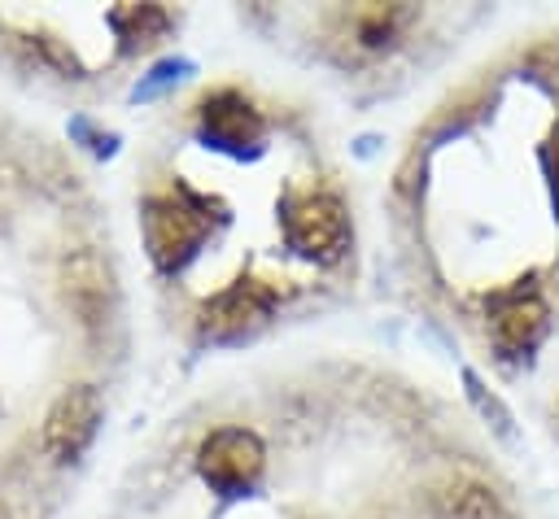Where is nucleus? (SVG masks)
<instances>
[{"instance_id": "1", "label": "nucleus", "mask_w": 559, "mask_h": 519, "mask_svg": "<svg viewBox=\"0 0 559 519\" xmlns=\"http://www.w3.org/2000/svg\"><path fill=\"white\" fill-rule=\"evenodd\" d=\"M96 423H100L96 393L92 388H70V393H61L52 401V410H48V419L39 427V445L48 449V458H74L92 440Z\"/></svg>"}]
</instances>
